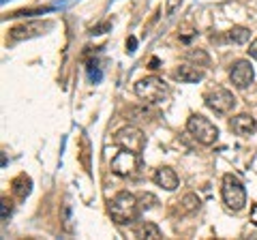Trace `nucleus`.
<instances>
[{"instance_id":"nucleus-23","label":"nucleus","mask_w":257,"mask_h":240,"mask_svg":"<svg viewBox=\"0 0 257 240\" xmlns=\"http://www.w3.org/2000/svg\"><path fill=\"white\" fill-rule=\"evenodd\" d=\"M248 54H251V56H253V58L257 60V39H255V41L251 43V47H248Z\"/></svg>"},{"instance_id":"nucleus-11","label":"nucleus","mask_w":257,"mask_h":240,"mask_svg":"<svg viewBox=\"0 0 257 240\" xmlns=\"http://www.w3.org/2000/svg\"><path fill=\"white\" fill-rule=\"evenodd\" d=\"M174 77L180 79V82H187V84H197V82H202L204 73L197 71L195 67H191V65H182V67H178L174 71Z\"/></svg>"},{"instance_id":"nucleus-17","label":"nucleus","mask_w":257,"mask_h":240,"mask_svg":"<svg viewBox=\"0 0 257 240\" xmlns=\"http://www.w3.org/2000/svg\"><path fill=\"white\" fill-rule=\"evenodd\" d=\"M189 58H191V60H199L202 65H208V56H206V52H202V50L189 52Z\"/></svg>"},{"instance_id":"nucleus-2","label":"nucleus","mask_w":257,"mask_h":240,"mask_svg":"<svg viewBox=\"0 0 257 240\" xmlns=\"http://www.w3.org/2000/svg\"><path fill=\"white\" fill-rule=\"evenodd\" d=\"M221 195H223V202L229 210H242L244 204H246V191L244 185L240 182L234 174H225L223 176V187H221Z\"/></svg>"},{"instance_id":"nucleus-16","label":"nucleus","mask_w":257,"mask_h":240,"mask_svg":"<svg viewBox=\"0 0 257 240\" xmlns=\"http://www.w3.org/2000/svg\"><path fill=\"white\" fill-rule=\"evenodd\" d=\"M182 204H184V210H187V212H193V210H195V208L199 206V199H197V195L189 193V195H184Z\"/></svg>"},{"instance_id":"nucleus-4","label":"nucleus","mask_w":257,"mask_h":240,"mask_svg":"<svg viewBox=\"0 0 257 240\" xmlns=\"http://www.w3.org/2000/svg\"><path fill=\"white\" fill-rule=\"evenodd\" d=\"M135 94H138L140 99L148 101V103H159V101H163L167 97V86H165L163 79H159L155 75L144 77L135 84Z\"/></svg>"},{"instance_id":"nucleus-3","label":"nucleus","mask_w":257,"mask_h":240,"mask_svg":"<svg viewBox=\"0 0 257 240\" xmlns=\"http://www.w3.org/2000/svg\"><path fill=\"white\" fill-rule=\"evenodd\" d=\"M187 131H189L199 144H204V146H212V144L219 140V129H216V127H214L208 118L199 116V114H193V116L187 120Z\"/></svg>"},{"instance_id":"nucleus-10","label":"nucleus","mask_w":257,"mask_h":240,"mask_svg":"<svg viewBox=\"0 0 257 240\" xmlns=\"http://www.w3.org/2000/svg\"><path fill=\"white\" fill-rule=\"evenodd\" d=\"M155 182L159 187H163L165 191H174L178 189V176L172 167H159L157 174H155Z\"/></svg>"},{"instance_id":"nucleus-20","label":"nucleus","mask_w":257,"mask_h":240,"mask_svg":"<svg viewBox=\"0 0 257 240\" xmlns=\"http://www.w3.org/2000/svg\"><path fill=\"white\" fill-rule=\"evenodd\" d=\"M9 217H11V202L3 199V221H7Z\"/></svg>"},{"instance_id":"nucleus-5","label":"nucleus","mask_w":257,"mask_h":240,"mask_svg":"<svg viewBox=\"0 0 257 240\" xmlns=\"http://www.w3.org/2000/svg\"><path fill=\"white\" fill-rule=\"evenodd\" d=\"M114 142L120 148H126L138 155H142L144 148H146V135H144L138 127H122V129L114 135Z\"/></svg>"},{"instance_id":"nucleus-13","label":"nucleus","mask_w":257,"mask_h":240,"mask_svg":"<svg viewBox=\"0 0 257 240\" xmlns=\"http://www.w3.org/2000/svg\"><path fill=\"white\" fill-rule=\"evenodd\" d=\"M248 37H251V33H248V28L234 26V28L229 30V39H231L234 43H240V45H242V43H246V41H248Z\"/></svg>"},{"instance_id":"nucleus-7","label":"nucleus","mask_w":257,"mask_h":240,"mask_svg":"<svg viewBox=\"0 0 257 240\" xmlns=\"http://www.w3.org/2000/svg\"><path fill=\"white\" fill-rule=\"evenodd\" d=\"M206 105L214 111H219V114H227V111L234 109L236 97L229 90H225V88H216V90L206 94Z\"/></svg>"},{"instance_id":"nucleus-18","label":"nucleus","mask_w":257,"mask_h":240,"mask_svg":"<svg viewBox=\"0 0 257 240\" xmlns=\"http://www.w3.org/2000/svg\"><path fill=\"white\" fill-rule=\"evenodd\" d=\"M180 5H182V0H167V9H165V11H167V15H172L176 9H178Z\"/></svg>"},{"instance_id":"nucleus-24","label":"nucleus","mask_w":257,"mask_h":240,"mask_svg":"<svg viewBox=\"0 0 257 240\" xmlns=\"http://www.w3.org/2000/svg\"><path fill=\"white\" fill-rule=\"evenodd\" d=\"M251 219H253V221H255V223H257V206H255V208H253V214H251Z\"/></svg>"},{"instance_id":"nucleus-12","label":"nucleus","mask_w":257,"mask_h":240,"mask_svg":"<svg viewBox=\"0 0 257 240\" xmlns=\"http://www.w3.org/2000/svg\"><path fill=\"white\" fill-rule=\"evenodd\" d=\"M30 187H32V182H30L28 176H24V174L13 180V191H15V195H18L20 199H24L30 193Z\"/></svg>"},{"instance_id":"nucleus-22","label":"nucleus","mask_w":257,"mask_h":240,"mask_svg":"<svg viewBox=\"0 0 257 240\" xmlns=\"http://www.w3.org/2000/svg\"><path fill=\"white\" fill-rule=\"evenodd\" d=\"M135 47H138V39H135V37H128V39H126V52H135Z\"/></svg>"},{"instance_id":"nucleus-19","label":"nucleus","mask_w":257,"mask_h":240,"mask_svg":"<svg viewBox=\"0 0 257 240\" xmlns=\"http://www.w3.org/2000/svg\"><path fill=\"white\" fill-rule=\"evenodd\" d=\"M88 75H90L92 82H99V79H101V71L96 69L94 65H90V67H88Z\"/></svg>"},{"instance_id":"nucleus-6","label":"nucleus","mask_w":257,"mask_h":240,"mask_svg":"<svg viewBox=\"0 0 257 240\" xmlns=\"http://www.w3.org/2000/svg\"><path fill=\"white\" fill-rule=\"evenodd\" d=\"M140 167V155L122 148L120 153L111 159V172L116 176H131Z\"/></svg>"},{"instance_id":"nucleus-9","label":"nucleus","mask_w":257,"mask_h":240,"mask_svg":"<svg viewBox=\"0 0 257 240\" xmlns=\"http://www.w3.org/2000/svg\"><path fill=\"white\" fill-rule=\"evenodd\" d=\"M229 129L234 131L236 135H240V138H246V135H251L257 129V125H255V120L248 114H238L236 118H231Z\"/></svg>"},{"instance_id":"nucleus-14","label":"nucleus","mask_w":257,"mask_h":240,"mask_svg":"<svg viewBox=\"0 0 257 240\" xmlns=\"http://www.w3.org/2000/svg\"><path fill=\"white\" fill-rule=\"evenodd\" d=\"M142 236L150 238V240H157V238H161V229L155 225V223H146V225L142 227Z\"/></svg>"},{"instance_id":"nucleus-8","label":"nucleus","mask_w":257,"mask_h":240,"mask_svg":"<svg viewBox=\"0 0 257 240\" xmlns=\"http://www.w3.org/2000/svg\"><path fill=\"white\" fill-rule=\"evenodd\" d=\"M231 84H234L236 88H246L248 84L253 82V67L248 65L246 60H238L234 67H231Z\"/></svg>"},{"instance_id":"nucleus-1","label":"nucleus","mask_w":257,"mask_h":240,"mask_svg":"<svg viewBox=\"0 0 257 240\" xmlns=\"http://www.w3.org/2000/svg\"><path fill=\"white\" fill-rule=\"evenodd\" d=\"M140 202L138 197L128 191H120V193L109 202V214L118 225H126V223H133L140 214Z\"/></svg>"},{"instance_id":"nucleus-15","label":"nucleus","mask_w":257,"mask_h":240,"mask_svg":"<svg viewBox=\"0 0 257 240\" xmlns=\"http://www.w3.org/2000/svg\"><path fill=\"white\" fill-rule=\"evenodd\" d=\"M138 202H140L142 210H148V208H152V206L157 204V197L152 195V193H142V195L138 197Z\"/></svg>"},{"instance_id":"nucleus-21","label":"nucleus","mask_w":257,"mask_h":240,"mask_svg":"<svg viewBox=\"0 0 257 240\" xmlns=\"http://www.w3.org/2000/svg\"><path fill=\"white\" fill-rule=\"evenodd\" d=\"M109 28H111V26L105 22V24H101V26H94V28L90 30V35H103V33H105V30H109Z\"/></svg>"}]
</instances>
